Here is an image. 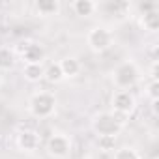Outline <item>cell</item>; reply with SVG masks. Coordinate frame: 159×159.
<instances>
[{
  "label": "cell",
  "mask_w": 159,
  "mask_h": 159,
  "mask_svg": "<svg viewBox=\"0 0 159 159\" xmlns=\"http://www.w3.org/2000/svg\"><path fill=\"white\" fill-rule=\"evenodd\" d=\"M28 109H30V114L34 118H49L54 114V109H56V98L54 94L47 92V90H41V92H36L32 98H30V103H28Z\"/></svg>",
  "instance_id": "obj_1"
},
{
  "label": "cell",
  "mask_w": 159,
  "mask_h": 159,
  "mask_svg": "<svg viewBox=\"0 0 159 159\" xmlns=\"http://www.w3.org/2000/svg\"><path fill=\"white\" fill-rule=\"evenodd\" d=\"M122 122L112 112H99L92 120V129L98 137H118L122 131Z\"/></svg>",
  "instance_id": "obj_2"
},
{
  "label": "cell",
  "mask_w": 159,
  "mask_h": 159,
  "mask_svg": "<svg viewBox=\"0 0 159 159\" xmlns=\"http://www.w3.org/2000/svg\"><path fill=\"white\" fill-rule=\"evenodd\" d=\"M140 77V71L137 67L135 62H122L116 69H114V84L118 86V90H129L131 86L137 84Z\"/></svg>",
  "instance_id": "obj_3"
},
{
  "label": "cell",
  "mask_w": 159,
  "mask_h": 159,
  "mask_svg": "<svg viewBox=\"0 0 159 159\" xmlns=\"http://www.w3.org/2000/svg\"><path fill=\"white\" fill-rule=\"evenodd\" d=\"M112 39L114 38H112L111 30H107L105 26H96L86 36V43L94 52H105L107 49H111Z\"/></svg>",
  "instance_id": "obj_4"
},
{
  "label": "cell",
  "mask_w": 159,
  "mask_h": 159,
  "mask_svg": "<svg viewBox=\"0 0 159 159\" xmlns=\"http://www.w3.org/2000/svg\"><path fill=\"white\" fill-rule=\"evenodd\" d=\"M69 150H71V140H69L66 135L56 133V135H52V137L49 139V142H47V152H49L52 157H56V159L67 157V155H69Z\"/></svg>",
  "instance_id": "obj_5"
},
{
  "label": "cell",
  "mask_w": 159,
  "mask_h": 159,
  "mask_svg": "<svg viewBox=\"0 0 159 159\" xmlns=\"http://www.w3.org/2000/svg\"><path fill=\"white\" fill-rule=\"evenodd\" d=\"M135 96L129 92V90H118L114 96H112V109L120 114H129L135 111Z\"/></svg>",
  "instance_id": "obj_6"
},
{
  "label": "cell",
  "mask_w": 159,
  "mask_h": 159,
  "mask_svg": "<svg viewBox=\"0 0 159 159\" xmlns=\"http://www.w3.org/2000/svg\"><path fill=\"white\" fill-rule=\"evenodd\" d=\"M25 49H21V56L26 64H43L45 60V49L38 43H32V41H26L23 43Z\"/></svg>",
  "instance_id": "obj_7"
},
{
  "label": "cell",
  "mask_w": 159,
  "mask_h": 159,
  "mask_svg": "<svg viewBox=\"0 0 159 159\" xmlns=\"http://www.w3.org/2000/svg\"><path fill=\"white\" fill-rule=\"evenodd\" d=\"M38 144H39V137H38V133L32 131V129H25V131H21L19 137H17V146H19L21 150H25V152H34V150L38 148Z\"/></svg>",
  "instance_id": "obj_8"
},
{
  "label": "cell",
  "mask_w": 159,
  "mask_h": 159,
  "mask_svg": "<svg viewBox=\"0 0 159 159\" xmlns=\"http://www.w3.org/2000/svg\"><path fill=\"white\" fill-rule=\"evenodd\" d=\"M58 64H60V69L64 73V79L66 77H75V75L81 73V62H79L75 56H67Z\"/></svg>",
  "instance_id": "obj_9"
},
{
  "label": "cell",
  "mask_w": 159,
  "mask_h": 159,
  "mask_svg": "<svg viewBox=\"0 0 159 159\" xmlns=\"http://www.w3.org/2000/svg\"><path fill=\"white\" fill-rule=\"evenodd\" d=\"M23 73H25V79H26V81H30V83H39L41 79H43V75H45V67H43V64H26Z\"/></svg>",
  "instance_id": "obj_10"
},
{
  "label": "cell",
  "mask_w": 159,
  "mask_h": 159,
  "mask_svg": "<svg viewBox=\"0 0 159 159\" xmlns=\"http://www.w3.org/2000/svg\"><path fill=\"white\" fill-rule=\"evenodd\" d=\"M98 4L94 2V0H75L73 2V11L77 15H81V17H88L96 11Z\"/></svg>",
  "instance_id": "obj_11"
},
{
  "label": "cell",
  "mask_w": 159,
  "mask_h": 159,
  "mask_svg": "<svg viewBox=\"0 0 159 159\" xmlns=\"http://www.w3.org/2000/svg\"><path fill=\"white\" fill-rule=\"evenodd\" d=\"M142 26L148 32H157L159 30V11L152 10V11L142 13Z\"/></svg>",
  "instance_id": "obj_12"
},
{
  "label": "cell",
  "mask_w": 159,
  "mask_h": 159,
  "mask_svg": "<svg viewBox=\"0 0 159 159\" xmlns=\"http://www.w3.org/2000/svg\"><path fill=\"white\" fill-rule=\"evenodd\" d=\"M36 10L39 15H54L60 10V4L56 0H38L36 2Z\"/></svg>",
  "instance_id": "obj_13"
},
{
  "label": "cell",
  "mask_w": 159,
  "mask_h": 159,
  "mask_svg": "<svg viewBox=\"0 0 159 159\" xmlns=\"http://www.w3.org/2000/svg\"><path fill=\"white\" fill-rule=\"evenodd\" d=\"M43 79H47V81L52 83V84L64 81V73H62V69H60V64H58V62L49 64V66L45 67V75H43Z\"/></svg>",
  "instance_id": "obj_14"
},
{
  "label": "cell",
  "mask_w": 159,
  "mask_h": 159,
  "mask_svg": "<svg viewBox=\"0 0 159 159\" xmlns=\"http://www.w3.org/2000/svg\"><path fill=\"white\" fill-rule=\"evenodd\" d=\"M15 64V54L8 47H0V71H8Z\"/></svg>",
  "instance_id": "obj_15"
},
{
  "label": "cell",
  "mask_w": 159,
  "mask_h": 159,
  "mask_svg": "<svg viewBox=\"0 0 159 159\" xmlns=\"http://www.w3.org/2000/svg\"><path fill=\"white\" fill-rule=\"evenodd\" d=\"M114 159H140V155H139V152L135 148L124 146V148L114 150Z\"/></svg>",
  "instance_id": "obj_16"
},
{
  "label": "cell",
  "mask_w": 159,
  "mask_h": 159,
  "mask_svg": "<svg viewBox=\"0 0 159 159\" xmlns=\"http://www.w3.org/2000/svg\"><path fill=\"white\" fill-rule=\"evenodd\" d=\"M98 148L105 153L116 150V139L114 137H98Z\"/></svg>",
  "instance_id": "obj_17"
},
{
  "label": "cell",
  "mask_w": 159,
  "mask_h": 159,
  "mask_svg": "<svg viewBox=\"0 0 159 159\" xmlns=\"http://www.w3.org/2000/svg\"><path fill=\"white\" fill-rule=\"evenodd\" d=\"M148 96H150L152 101L159 99V81H150V84H148Z\"/></svg>",
  "instance_id": "obj_18"
},
{
  "label": "cell",
  "mask_w": 159,
  "mask_h": 159,
  "mask_svg": "<svg viewBox=\"0 0 159 159\" xmlns=\"http://www.w3.org/2000/svg\"><path fill=\"white\" fill-rule=\"evenodd\" d=\"M0 84H2V75H0Z\"/></svg>",
  "instance_id": "obj_19"
},
{
  "label": "cell",
  "mask_w": 159,
  "mask_h": 159,
  "mask_svg": "<svg viewBox=\"0 0 159 159\" xmlns=\"http://www.w3.org/2000/svg\"><path fill=\"white\" fill-rule=\"evenodd\" d=\"M153 159H157V157H153Z\"/></svg>",
  "instance_id": "obj_20"
}]
</instances>
